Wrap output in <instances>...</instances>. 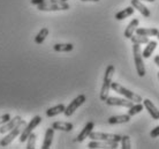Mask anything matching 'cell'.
<instances>
[{
  "label": "cell",
  "mask_w": 159,
  "mask_h": 149,
  "mask_svg": "<svg viewBox=\"0 0 159 149\" xmlns=\"http://www.w3.org/2000/svg\"><path fill=\"white\" fill-rule=\"evenodd\" d=\"M134 11H135V8L133 7V6H129V7H126L123 8L122 11H120V12H118L116 14V20H125L126 17H128V16H130L134 14Z\"/></svg>",
  "instance_id": "44dd1931"
},
{
  "label": "cell",
  "mask_w": 159,
  "mask_h": 149,
  "mask_svg": "<svg viewBox=\"0 0 159 149\" xmlns=\"http://www.w3.org/2000/svg\"><path fill=\"white\" fill-rule=\"evenodd\" d=\"M89 137L91 140H99V141H110V142H120L121 135L111 133H100V132H93L89 134Z\"/></svg>",
  "instance_id": "52a82bcc"
},
{
  "label": "cell",
  "mask_w": 159,
  "mask_h": 149,
  "mask_svg": "<svg viewBox=\"0 0 159 149\" xmlns=\"http://www.w3.org/2000/svg\"><path fill=\"white\" fill-rule=\"evenodd\" d=\"M130 120L129 114H119V116H112L107 119V123L110 125H118V124H125Z\"/></svg>",
  "instance_id": "9a60e30c"
},
{
  "label": "cell",
  "mask_w": 159,
  "mask_h": 149,
  "mask_svg": "<svg viewBox=\"0 0 159 149\" xmlns=\"http://www.w3.org/2000/svg\"><path fill=\"white\" fill-rule=\"evenodd\" d=\"M150 137H159V126L155 127V128L150 132Z\"/></svg>",
  "instance_id": "4dcf8cb0"
},
{
  "label": "cell",
  "mask_w": 159,
  "mask_h": 149,
  "mask_svg": "<svg viewBox=\"0 0 159 149\" xmlns=\"http://www.w3.org/2000/svg\"><path fill=\"white\" fill-rule=\"evenodd\" d=\"M23 126H25V121L21 119V120L19 121V124H17L14 128L11 129L9 133H8L6 137H4L1 140H0V147H7L9 143H12L13 140L21 134V132H22V127H23Z\"/></svg>",
  "instance_id": "277c9868"
},
{
  "label": "cell",
  "mask_w": 159,
  "mask_h": 149,
  "mask_svg": "<svg viewBox=\"0 0 159 149\" xmlns=\"http://www.w3.org/2000/svg\"><path fill=\"white\" fill-rule=\"evenodd\" d=\"M36 140H37V135L35 133H30V135L27 139V149H34L35 146H36Z\"/></svg>",
  "instance_id": "4316f807"
},
{
  "label": "cell",
  "mask_w": 159,
  "mask_h": 149,
  "mask_svg": "<svg viewBox=\"0 0 159 149\" xmlns=\"http://www.w3.org/2000/svg\"><path fill=\"white\" fill-rule=\"evenodd\" d=\"M85 101H87L85 95H79L77 97H75V98L69 103V105L66 106V109H65V111H64L65 116H66V117H70L73 113L75 112L76 110L79 109L80 106L83 104Z\"/></svg>",
  "instance_id": "ba28073f"
},
{
  "label": "cell",
  "mask_w": 159,
  "mask_h": 149,
  "mask_svg": "<svg viewBox=\"0 0 159 149\" xmlns=\"http://www.w3.org/2000/svg\"><path fill=\"white\" fill-rule=\"evenodd\" d=\"M121 148L122 149H130L131 148V143H130V137L128 135H123L121 137Z\"/></svg>",
  "instance_id": "83f0119b"
},
{
  "label": "cell",
  "mask_w": 159,
  "mask_h": 149,
  "mask_svg": "<svg viewBox=\"0 0 159 149\" xmlns=\"http://www.w3.org/2000/svg\"><path fill=\"white\" fill-rule=\"evenodd\" d=\"M40 121H42V117H40V116H35V117L32 118L31 120H30V123L25 126V128H23L22 129V132H21V134H20V141L21 142L27 141V139H28V137L30 135V133H32V131L39 125Z\"/></svg>",
  "instance_id": "8992f818"
},
{
  "label": "cell",
  "mask_w": 159,
  "mask_h": 149,
  "mask_svg": "<svg viewBox=\"0 0 159 149\" xmlns=\"http://www.w3.org/2000/svg\"><path fill=\"white\" fill-rule=\"evenodd\" d=\"M9 119H11V114L9 113H5L2 116H0V126L4 125L5 123H7Z\"/></svg>",
  "instance_id": "f546056e"
},
{
  "label": "cell",
  "mask_w": 159,
  "mask_h": 149,
  "mask_svg": "<svg viewBox=\"0 0 159 149\" xmlns=\"http://www.w3.org/2000/svg\"><path fill=\"white\" fill-rule=\"evenodd\" d=\"M133 54H134V61H135L136 71L139 77H143L145 75V66H144L142 51L139 48V44H133Z\"/></svg>",
  "instance_id": "3957f363"
},
{
  "label": "cell",
  "mask_w": 159,
  "mask_h": 149,
  "mask_svg": "<svg viewBox=\"0 0 159 149\" xmlns=\"http://www.w3.org/2000/svg\"><path fill=\"white\" fill-rule=\"evenodd\" d=\"M143 106L148 110V112L151 116L152 119H155V120L159 119V110L156 108V105L150 100H143Z\"/></svg>",
  "instance_id": "4fadbf2b"
},
{
  "label": "cell",
  "mask_w": 159,
  "mask_h": 149,
  "mask_svg": "<svg viewBox=\"0 0 159 149\" xmlns=\"http://www.w3.org/2000/svg\"><path fill=\"white\" fill-rule=\"evenodd\" d=\"M105 103L110 106H123V108H130L131 105L134 104L133 101H129V100H125V98H119V97H110L108 96L106 98Z\"/></svg>",
  "instance_id": "9c48e42d"
},
{
  "label": "cell",
  "mask_w": 159,
  "mask_h": 149,
  "mask_svg": "<svg viewBox=\"0 0 159 149\" xmlns=\"http://www.w3.org/2000/svg\"><path fill=\"white\" fill-rule=\"evenodd\" d=\"M128 113L127 114H129V116H135V114H137V113H139L141 111H143L144 106L143 104H141V103H136V104H133L130 106V108H128Z\"/></svg>",
  "instance_id": "d4e9b609"
},
{
  "label": "cell",
  "mask_w": 159,
  "mask_h": 149,
  "mask_svg": "<svg viewBox=\"0 0 159 149\" xmlns=\"http://www.w3.org/2000/svg\"><path fill=\"white\" fill-rule=\"evenodd\" d=\"M67 0H31L32 5H40V4H52V2H66Z\"/></svg>",
  "instance_id": "f1b7e54d"
},
{
  "label": "cell",
  "mask_w": 159,
  "mask_h": 149,
  "mask_svg": "<svg viewBox=\"0 0 159 149\" xmlns=\"http://www.w3.org/2000/svg\"><path fill=\"white\" fill-rule=\"evenodd\" d=\"M53 137H54V129L52 128H48L46 132H45V137H44V141L43 145H42V148L43 149H48L51 147L52 141H53Z\"/></svg>",
  "instance_id": "e0dca14e"
},
{
  "label": "cell",
  "mask_w": 159,
  "mask_h": 149,
  "mask_svg": "<svg viewBox=\"0 0 159 149\" xmlns=\"http://www.w3.org/2000/svg\"><path fill=\"white\" fill-rule=\"evenodd\" d=\"M114 66L113 65H108L106 67L105 74H104V80H103V86H102V90H100V100L102 101H106V98L108 97L110 94V89H111V83H112V77L114 74Z\"/></svg>",
  "instance_id": "6da1fadb"
},
{
  "label": "cell",
  "mask_w": 159,
  "mask_h": 149,
  "mask_svg": "<svg viewBox=\"0 0 159 149\" xmlns=\"http://www.w3.org/2000/svg\"><path fill=\"white\" fill-rule=\"evenodd\" d=\"M158 29L157 28H137L135 30L136 35H141V36H157L158 34Z\"/></svg>",
  "instance_id": "7402d4cb"
},
{
  "label": "cell",
  "mask_w": 159,
  "mask_h": 149,
  "mask_svg": "<svg viewBox=\"0 0 159 149\" xmlns=\"http://www.w3.org/2000/svg\"><path fill=\"white\" fill-rule=\"evenodd\" d=\"M93 127H95L93 121H89V123H87V125L84 126V128L81 131V133H80L79 135H77V137H76V141L83 142L87 137H89V134L93 131Z\"/></svg>",
  "instance_id": "7c38bea8"
},
{
  "label": "cell",
  "mask_w": 159,
  "mask_h": 149,
  "mask_svg": "<svg viewBox=\"0 0 159 149\" xmlns=\"http://www.w3.org/2000/svg\"><path fill=\"white\" fill-rule=\"evenodd\" d=\"M72 123H66V121H54L52 124V128L57 131H64V132H70L73 129Z\"/></svg>",
  "instance_id": "2e32d148"
},
{
  "label": "cell",
  "mask_w": 159,
  "mask_h": 149,
  "mask_svg": "<svg viewBox=\"0 0 159 149\" xmlns=\"http://www.w3.org/2000/svg\"><path fill=\"white\" fill-rule=\"evenodd\" d=\"M65 109H66V106L64 104H58L56 106H52L50 109L46 110V117H56L60 113H64Z\"/></svg>",
  "instance_id": "d6986e66"
},
{
  "label": "cell",
  "mask_w": 159,
  "mask_h": 149,
  "mask_svg": "<svg viewBox=\"0 0 159 149\" xmlns=\"http://www.w3.org/2000/svg\"><path fill=\"white\" fill-rule=\"evenodd\" d=\"M111 88L113 89L116 93L120 94V95H122V96H125L127 100H129V101H133L134 103H141V102L143 101V100H142V97L139 96V95H137V94H135V93H133V91H130L129 89L122 87V86L119 85L118 82H112Z\"/></svg>",
  "instance_id": "7a4b0ae2"
},
{
  "label": "cell",
  "mask_w": 159,
  "mask_h": 149,
  "mask_svg": "<svg viewBox=\"0 0 159 149\" xmlns=\"http://www.w3.org/2000/svg\"><path fill=\"white\" fill-rule=\"evenodd\" d=\"M133 44H147L149 42V37L148 36H141V35H133L130 37Z\"/></svg>",
  "instance_id": "484cf974"
},
{
  "label": "cell",
  "mask_w": 159,
  "mask_h": 149,
  "mask_svg": "<svg viewBox=\"0 0 159 149\" xmlns=\"http://www.w3.org/2000/svg\"><path fill=\"white\" fill-rule=\"evenodd\" d=\"M147 44H148L147 48L144 49L143 52H142V57L145 58V59H148V58L151 57V54L153 53L156 48H157V42H156V40H149Z\"/></svg>",
  "instance_id": "ffe728a7"
},
{
  "label": "cell",
  "mask_w": 159,
  "mask_h": 149,
  "mask_svg": "<svg viewBox=\"0 0 159 149\" xmlns=\"http://www.w3.org/2000/svg\"><path fill=\"white\" fill-rule=\"evenodd\" d=\"M131 6L134 8H136L144 17H150V16H151L150 9H149L147 6H144V5L141 2V0H131Z\"/></svg>",
  "instance_id": "5bb4252c"
},
{
  "label": "cell",
  "mask_w": 159,
  "mask_h": 149,
  "mask_svg": "<svg viewBox=\"0 0 159 149\" xmlns=\"http://www.w3.org/2000/svg\"><path fill=\"white\" fill-rule=\"evenodd\" d=\"M139 24V19H133V21L129 22V24H128L126 30H125V37H126V38H130V37L134 35L135 30L137 29Z\"/></svg>",
  "instance_id": "ac0fdd59"
},
{
  "label": "cell",
  "mask_w": 159,
  "mask_h": 149,
  "mask_svg": "<svg viewBox=\"0 0 159 149\" xmlns=\"http://www.w3.org/2000/svg\"><path fill=\"white\" fill-rule=\"evenodd\" d=\"M53 50L57 51V52H70L74 50V45L70 44V43H67V44H56L53 46Z\"/></svg>",
  "instance_id": "603a6c76"
},
{
  "label": "cell",
  "mask_w": 159,
  "mask_h": 149,
  "mask_svg": "<svg viewBox=\"0 0 159 149\" xmlns=\"http://www.w3.org/2000/svg\"><path fill=\"white\" fill-rule=\"evenodd\" d=\"M21 119H22V118H21L20 116H16V117H14V118H11L7 123H5L4 125L0 126V134H5V133H7V132H9L11 129L14 128V127L19 124V121H20Z\"/></svg>",
  "instance_id": "8fae6325"
},
{
  "label": "cell",
  "mask_w": 159,
  "mask_h": 149,
  "mask_svg": "<svg viewBox=\"0 0 159 149\" xmlns=\"http://www.w3.org/2000/svg\"><path fill=\"white\" fill-rule=\"evenodd\" d=\"M155 64L159 67V54H158V56L155 57Z\"/></svg>",
  "instance_id": "1f68e13d"
},
{
  "label": "cell",
  "mask_w": 159,
  "mask_h": 149,
  "mask_svg": "<svg viewBox=\"0 0 159 149\" xmlns=\"http://www.w3.org/2000/svg\"><path fill=\"white\" fill-rule=\"evenodd\" d=\"M48 36V28H42L39 32L37 34V36L35 37V42L37 44H42L44 40H46V37Z\"/></svg>",
  "instance_id": "cb8c5ba5"
},
{
  "label": "cell",
  "mask_w": 159,
  "mask_h": 149,
  "mask_svg": "<svg viewBox=\"0 0 159 149\" xmlns=\"http://www.w3.org/2000/svg\"><path fill=\"white\" fill-rule=\"evenodd\" d=\"M37 9L40 12H58V11H67L69 5L66 2H52V4H40L37 5Z\"/></svg>",
  "instance_id": "5b68a950"
},
{
  "label": "cell",
  "mask_w": 159,
  "mask_h": 149,
  "mask_svg": "<svg viewBox=\"0 0 159 149\" xmlns=\"http://www.w3.org/2000/svg\"><path fill=\"white\" fill-rule=\"evenodd\" d=\"M157 38H158V40H159V31H158V34H157Z\"/></svg>",
  "instance_id": "e575fe53"
},
{
  "label": "cell",
  "mask_w": 159,
  "mask_h": 149,
  "mask_svg": "<svg viewBox=\"0 0 159 149\" xmlns=\"http://www.w3.org/2000/svg\"><path fill=\"white\" fill-rule=\"evenodd\" d=\"M158 79H159V72H158Z\"/></svg>",
  "instance_id": "d590c367"
},
{
  "label": "cell",
  "mask_w": 159,
  "mask_h": 149,
  "mask_svg": "<svg viewBox=\"0 0 159 149\" xmlns=\"http://www.w3.org/2000/svg\"><path fill=\"white\" fill-rule=\"evenodd\" d=\"M118 143L119 142H110V141H99V140H92L91 142H89L88 147L90 149H96V148H118Z\"/></svg>",
  "instance_id": "30bf717a"
},
{
  "label": "cell",
  "mask_w": 159,
  "mask_h": 149,
  "mask_svg": "<svg viewBox=\"0 0 159 149\" xmlns=\"http://www.w3.org/2000/svg\"><path fill=\"white\" fill-rule=\"evenodd\" d=\"M82 1H93V2H97V1H99V0H82Z\"/></svg>",
  "instance_id": "d6a6232c"
},
{
  "label": "cell",
  "mask_w": 159,
  "mask_h": 149,
  "mask_svg": "<svg viewBox=\"0 0 159 149\" xmlns=\"http://www.w3.org/2000/svg\"><path fill=\"white\" fill-rule=\"evenodd\" d=\"M142 1H149V2H153L155 0H142Z\"/></svg>",
  "instance_id": "836d02e7"
}]
</instances>
